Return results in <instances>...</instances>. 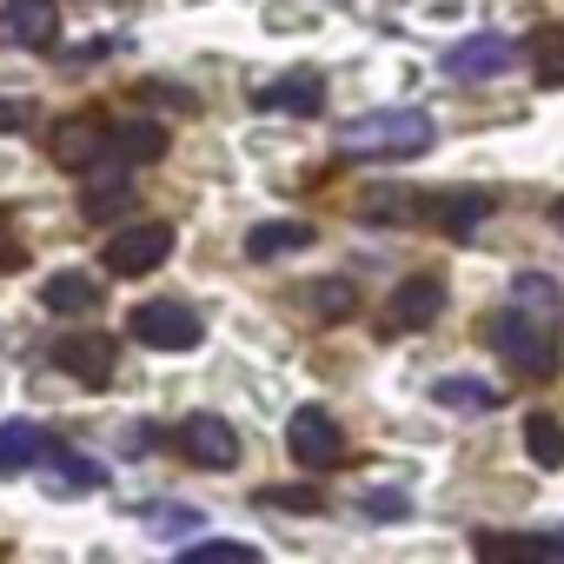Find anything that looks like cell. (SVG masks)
Here are the masks:
<instances>
[{"label":"cell","mask_w":564,"mask_h":564,"mask_svg":"<svg viewBox=\"0 0 564 564\" xmlns=\"http://www.w3.org/2000/svg\"><path fill=\"white\" fill-rule=\"evenodd\" d=\"M557 339H564V313H544V306H505L491 313V346L511 372L524 379H551L557 372Z\"/></svg>","instance_id":"cell-1"},{"label":"cell","mask_w":564,"mask_h":564,"mask_svg":"<svg viewBox=\"0 0 564 564\" xmlns=\"http://www.w3.org/2000/svg\"><path fill=\"white\" fill-rule=\"evenodd\" d=\"M438 140L432 113L419 107H379V113H359L346 133H339V153L346 160H412Z\"/></svg>","instance_id":"cell-2"},{"label":"cell","mask_w":564,"mask_h":564,"mask_svg":"<svg viewBox=\"0 0 564 564\" xmlns=\"http://www.w3.org/2000/svg\"><path fill=\"white\" fill-rule=\"evenodd\" d=\"M127 333H133L140 346H153V352H193V346L206 339V319H199L186 300H147V306H133Z\"/></svg>","instance_id":"cell-3"},{"label":"cell","mask_w":564,"mask_h":564,"mask_svg":"<svg viewBox=\"0 0 564 564\" xmlns=\"http://www.w3.org/2000/svg\"><path fill=\"white\" fill-rule=\"evenodd\" d=\"M286 452L306 471H333V465H346V432H339V419L326 405H300L293 425H286Z\"/></svg>","instance_id":"cell-4"},{"label":"cell","mask_w":564,"mask_h":564,"mask_svg":"<svg viewBox=\"0 0 564 564\" xmlns=\"http://www.w3.org/2000/svg\"><path fill=\"white\" fill-rule=\"evenodd\" d=\"M173 259V226L166 219H147V226H127L113 246H107V272L120 279H140V272H160Z\"/></svg>","instance_id":"cell-5"},{"label":"cell","mask_w":564,"mask_h":564,"mask_svg":"<svg viewBox=\"0 0 564 564\" xmlns=\"http://www.w3.org/2000/svg\"><path fill=\"white\" fill-rule=\"evenodd\" d=\"M180 452L199 465V471H232L239 465V432L219 419V412H193L180 425Z\"/></svg>","instance_id":"cell-6"},{"label":"cell","mask_w":564,"mask_h":564,"mask_svg":"<svg viewBox=\"0 0 564 564\" xmlns=\"http://www.w3.org/2000/svg\"><path fill=\"white\" fill-rule=\"evenodd\" d=\"M61 8L54 0H0V41L8 47H54Z\"/></svg>","instance_id":"cell-7"},{"label":"cell","mask_w":564,"mask_h":564,"mask_svg":"<svg viewBox=\"0 0 564 564\" xmlns=\"http://www.w3.org/2000/svg\"><path fill=\"white\" fill-rule=\"evenodd\" d=\"M438 313H445V279L438 272H419V279H405V286L392 293V326L399 333H425Z\"/></svg>","instance_id":"cell-8"},{"label":"cell","mask_w":564,"mask_h":564,"mask_svg":"<svg viewBox=\"0 0 564 564\" xmlns=\"http://www.w3.org/2000/svg\"><path fill=\"white\" fill-rule=\"evenodd\" d=\"M259 107H265V113H306V120H313V113L326 107V80H319L313 67L279 74L272 87H259Z\"/></svg>","instance_id":"cell-9"},{"label":"cell","mask_w":564,"mask_h":564,"mask_svg":"<svg viewBox=\"0 0 564 564\" xmlns=\"http://www.w3.org/2000/svg\"><path fill=\"white\" fill-rule=\"evenodd\" d=\"M107 153H113V140H107L100 120H61V127H54V160H61V166L87 173V166H100Z\"/></svg>","instance_id":"cell-10"},{"label":"cell","mask_w":564,"mask_h":564,"mask_svg":"<svg viewBox=\"0 0 564 564\" xmlns=\"http://www.w3.org/2000/svg\"><path fill=\"white\" fill-rule=\"evenodd\" d=\"M498 67H511V41L505 34H471V41H458L445 54V74H458V80H485Z\"/></svg>","instance_id":"cell-11"},{"label":"cell","mask_w":564,"mask_h":564,"mask_svg":"<svg viewBox=\"0 0 564 564\" xmlns=\"http://www.w3.org/2000/svg\"><path fill=\"white\" fill-rule=\"evenodd\" d=\"M54 359H61V372H74V379H87V386H107V379H113V339H100V333L61 339Z\"/></svg>","instance_id":"cell-12"},{"label":"cell","mask_w":564,"mask_h":564,"mask_svg":"<svg viewBox=\"0 0 564 564\" xmlns=\"http://www.w3.org/2000/svg\"><path fill=\"white\" fill-rule=\"evenodd\" d=\"M54 445H47V432L41 425H28V419H8L0 425V478H21L28 465H41Z\"/></svg>","instance_id":"cell-13"},{"label":"cell","mask_w":564,"mask_h":564,"mask_svg":"<svg viewBox=\"0 0 564 564\" xmlns=\"http://www.w3.org/2000/svg\"><path fill=\"white\" fill-rule=\"evenodd\" d=\"M41 306H47V313H61V319L94 313V306H100V279H94V272H54L47 286H41Z\"/></svg>","instance_id":"cell-14"},{"label":"cell","mask_w":564,"mask_h":564,"mask_svg":"<svg viewBox=\"0 0 564 564\" xmlns=\"http://www.w3.org/2000/svg\"><path fill=\"white\" fill-rule=\"evenodd\" d=\"M293 246H313L306 219H265V226L246 232V259H279V252H293Z\"/></svg>","instance_id":"cell-15"},{"label":"cell","mask_w":564,"mask_h":564,"mask_svg":"<svg viewBox=\"0 0 564 564\" xmlns=\"http://www.w3.org/2000/svg\"><path fill=\"white\" fill-rule=\"evenodd\" d=\"M113 153L133 166V160H160L166 153V127H153V120H127V127H113Z\"/></svg>","instance_id":"cell-16"},{"label":"cell","mask_w":564,"mask_h":564,"mask_svg":"<svg viewBox=\"0 0 564 564\" xmlns=\"http://www.w3.org/2000/svg\"><path fill=\"white\" fill-rule=\"evenodd\" d=\"M432 399H438L445 412H491V405H498V386H485V379H438Z\"/></svg>","instance_id":"cell-17"},{"label":"cell","mask_w":564,"mask_h":564,"mask_svg":"<svg viewBox=\"0 0 564 564\" xmlns=\"http://www.w3.org/2000/svg\"><path fill=\"white\" fill-rule=\"evenodd\" d=\"M524 452H531L544 471H557V465H564V425H557L551 412H531V419H524Z\"/></svg>","instance_id":"cell-18"},{"label":"cell","mask_w":564,"mask_h":564,"mask_svg":"<svg viewBox=\"0 0 564 564\" xmlns=\"http://www.w3.org/2000/svg\"><path fill=\"white\" fill-rule=\"evenodd\" d=\"M432 219H438L445 232H471L478 219H491V193H452V199L432 206Z\"/></svg>","instance_id":"cell-19"},{"label":"cell","mask_w":564,"mask_h":564,"mask_svg":"<svg viewBox=\"0 0 564 564\" xmlns=\"http://www.w3.org/2000/svg\"><path fill=\"white\" fill-rule=\"evenodd\" d=\"M352 300H359V293L346 286V279H319V286H313V313H319V319H346Z\"/></svg>","instance_id":"cell-20"},{"label":"cell","mask_w":564,"mask_h":564,"mask_svg":"<svg viewBox=\"0 0 564 564\" xmlns=\"http://www.w3.org/2000/svg\"><path fill=\"white\" fill-rule=\"evenodd\" d=\"M54 485H61V491H100V485H107V471L67 452V465H54Z\"/></svg>","instance_id":"cell-21"},{"label":"cell","mask_w":564,"mask_h":564,"mask_svg":"<svg viewBox=\"0 0 564 564\" xmlns=\"http://www.w3.org/2000/svg\"><path fill=\"white\" fill-rule=\"evenodd\" d=\"M160 538H199V511H186V505H153V518H147Z\"/></svg>","instance_id":"cell-22"},{"label":"cell","mask_w":564,"mask_h":564,"mask_svg":"<svg viewBox=\"0 0 564 564\" xmlns=\"http://www.w3.org/2000/svg\"><path fill=\"white\" fill-rule=\"evenodd\" d=\"M259 505H279V511H300V518H306V511H319V491H293V485H265V491H259Z\"/></svg>","instance_id":"cell-23"},{"label":"cell","mask_w":564,"mask_h":564,"mask_svg":"<svg viewBox=\"0 0 564 564\" xmlns=\"http://www.w3.org/2000/svg\"><path fill=\"white\" fill-rule=\"evenodd\" d=\"M366 511H372V518H405V511H412V498H405V491H372V498H366Z\"/></svg>","instance_id":"cell-24"},{"label":"cell","mask_w":564,"mask_h":564,"mask_svg":"<svg viewBox=\"0 0 564 564\" xmlns=\"http://www.w3.org/2000/svg\"><path fill=\"white\" fill-rule=\"evenodd\" d=\"M193 551H213V557H252V544L246 538H186Z\"/></svg>","instance_id":"cell-25"},{"label":"cell","mask_w":564,"mask_h":564,"mask_svg":"<svg viewBox=\"0 0 564 564\" xmlns=\"http://www.w3.org/2000/svg\"><path fill=\"white\" fill-rule=\"evenodd\" d=\"M21 127H34V107L28 100H0V133H21Z\"/></svg>","instance_id":"cell-26"},{"label":"cell","mask_w":564,"mask_h":564,"mask_svg":"<svg viewBox=\"0 0 564 564\" xmlns=\"http://www.w3.org/2000/svg\"><path fill=\"white\" fill-rule=\"evenodd\" d=\"M538 74H544V80L557 87V80H564V54H544V67H538Z\"/></svg>","instance_id":"cell-27"},{"label":"cell","mask_w":564,"mask_h":564,"mask_svg":"<svg viewBox=\"0 0 564 564\" xmlns=\"http://www.w3.org/2000/svg\"><path fill=\"white\" fill-rule=\"evenodd\" d=\"M551 226H557V232H564V199H557V206H551Z\"/></svg>","instance_id":"cell-28"}]
</instances>
